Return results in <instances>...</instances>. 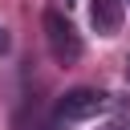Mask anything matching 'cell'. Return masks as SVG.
I'll return each mask as SVG.
<instances>
[{"label":"cell","mask_w":130,"mask_h":130,"mask_svg":"<svg viewBox=\"0 0 130 130\" xmlns=\"http://www.w3.org/2000/svg\"><path fill=\"white\" fill-rule=\"evenodd\" d=\"M126 16V0H89V24L98 37H118Z\"/></svg>","instance_id":"cell-3"},{"label":"cell","mask_w":130,"mask_h":130,"mask_svg":"<svg viewBox=\"0 0 130 130\" xmlns=\"http://www.w3.org/2000/svg\"><path fill=\"white\" fill-rule=\"evenodd\" d=\"M126 77H130V65H126Z\"/></svg>","instance_id":"cell-6"},{"label":"cell","mask_w":130,"mask_h":130,"mask_svg":"<svg viewBox=\"0 0 130 130\" xmlns=\"http://www.w3.org/2000/svg\"><path fill=\"white\" fill-rule=\"evenodd\" d=\"M65 4H73V0H65Z\"/></svg>","instance_id":"cell-7"},{"label":"cell","mask_w":130,"mask_h":130,"mask_svg":"<svg viewBox=\"0 0 130 130\" xmlns=\"http://www.w3.org/2000/svg\"><path fill=\"white\" fill-rule=\"evenodd\" d=\"M8 49H12V37H8V28L0 24V53H8Z\"/></svg>","instance_id":"cell-5"},{"label":"cell","mask_w":130,"mask_h":130,"mask_svg":"<svg viewBox=\"0 0 130 130\" xmlns=\"http://www.w3.org/2000/svg\"><path fill=\"white\" fill-rule=\"evenodd\" d=\"M114 98L106 89H93V85H77V89H65L57 98V110H53V126L49 130H65V126H77V122H93L102 114H110Z\"/></svg>","instance_id":"cell-1"},{"label":"cell","mask_w":130,"mask_h":130,"mask_svg":"<svg viewBox=\"0 0 130 130\" xmlns=\"http://www.w3.org/2000/svg\"><path fill=\"white\" fill-rule=\"evenodd\" d=\"M102 130H130V98H114L110 118L102 122Z\"/></svg>","instance_id":"cell-4"},{"label":"cell","mask_w":130,"mask_h":130,"mask_svg":"<svg viewBox=\"0 0 130 130\" xmlns=\"http://www.w3.org/2000/svg\"><path fill=\"white\" fill-rule=\"evenodd\" d=\"M41 24H45V45H49L53 61H57V65H77V61H81V53H85L77 24H73L61 8H45Z\"/></svg>","instance_id":"cell-2"}]
</instances>
